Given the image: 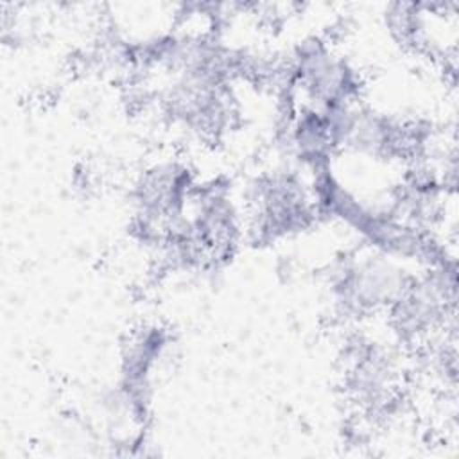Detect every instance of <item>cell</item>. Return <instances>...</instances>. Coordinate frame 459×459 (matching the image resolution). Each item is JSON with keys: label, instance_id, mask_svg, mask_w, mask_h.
Here are the masks:
<instances>
[{"label": "cell", "instance_id": "obj_1", "mask_svg": "<svg viewBox=\"0 0 459 459\" xmlns=\"http://www.w3.org/2000/svg\"><path fill=\"white\" fill-rule=\"evenodd\" d=\"M412 280L414 274L400 260L371 247L333 260L326 273L333 310L346 321L389 310Z\"/></svg>", "mask_w": 459, "mask_h": 459}, {"label": "cell", "instance_id": "obj_5", "mask_svg": "<svg viewBox=\"0 0 459 459\" xmlns=\"http://www.w3.org/2000/svg\"><path fill=\"white\" fill-rule=\"evenodd\" d=\"M290 59L298 93L305 99L303 106L319 109L360 100L362 77L359 70L344 56L333 52L326 39L305 38L292 48Z\"/></svg>", "mask_w": 459, "mask_h": 459}, {"label": "cell", "instance_id": "obj_4", "mask_svg": "<svg viewBox=\"0 0 459 459\" xmlns=\"http://www.w3.org/2000/svg\"><path fill=\"white\" fill-rule=\"evenodd\" d=\"M231 82L204 72H179L163 91V108L172 120L204 138L226 133L237 117Z\"/></svg>", "mask_w": 459, "mask_h": 459}, {"label": "cell", "instance_id": "obj_6", "mask_svg": "<svg viewBox=\"0 0 459 459\" xmlns=\"http://www.w3.org/2000/svg\"><path fill=\"white\" fill-rule=\"evenodd\" d=\"M385 27L389 34L403 47L421 48L427 43L425 9L421 4L394 2L385 7Z\"/></svg>", "mask_w": 459, "mask_h": 459}, {"label": "cell", "instance_id": "obj_3", "mask_svg": "<svg viewBox=\"0 0 459 459\" xmlns=\"http://www.w3.org/2000/svg\"><path fill=\"white\" fill-rule=\"evenodd\" d=\"M455 260L414 276L403 296L389 308L393 332L403 344H421L437 333L455 305Z\"/></svg>", "mask_w": 459, "mask_h": 459}, {"label": "cell", "instance_id": "obj_2", "mask_svg": "<svg viewBox=\"0 0 459 459\" xmlns=\"http://www.w3.org/2000/svg\"><path fill=\"white\" fill-rule=\"evenodd\" d=\"M251 224L255 242L267 244L308 228L319 215L308 183L292 169L260 176L249 188Z\"/></svg>", "mask_w": 459, "mask_h": 459}]
</instances>
